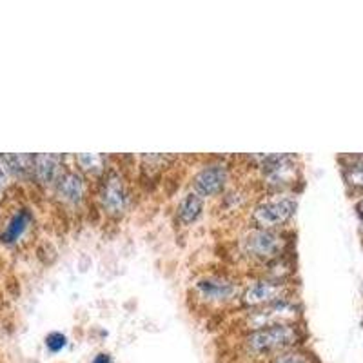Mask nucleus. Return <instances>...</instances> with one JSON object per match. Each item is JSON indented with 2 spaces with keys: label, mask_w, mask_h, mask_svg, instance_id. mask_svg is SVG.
I'll use <instances>...</instances> for the list:
<instances>
[{
  "label": "nucleus",
  "mask_w": 363,
  "mask_h": 363,
  "mask_svg": "<svg viewBox=\"0 0 363 363\" xmlns=\"http://www.w3.org/2000/svg\"><path fill=\"white\" fill-rule=\"evenodd\" d=\"M35 225V216L28 207H18L0 229V242L4 245H18Z\"/></svg>",
  "instance_id": "9d476101"
},
{
  "label": "nucleus",
  "mask_w": 363,
  "mask_h": 363,
  "mask_svg": "<svg viewBox=\"0 0 363 363\" xmlns=\"http://www.w3.org/2000/svg\"><path fill=\"white\" fill-rule=\"evenodd\" d=\"M8 171H6L4 164H2V160H0V189L8 184Z\"/></svg>",
  "instance_id": "6ab92c4d"
},
{
  "label": "nucleus",
  "mask_w": 363,
  "mask_h": 363,
  "mask_svg": "<svg viewBox=\"0 0 363 363\" xmlns=\"http://www.w3.org/2000/svg\"><path fill=\"white\" fill-rule=\"evenodd\" d=\"M66 347H67V336L64 335V333L55 330V333H50V335L45 336V349H48L50 352H53V354L64 351Z\"/></svg>",
  "instance_id": "f3484780"
},
{
  "label": "nucleus",
  "mask_w": 363,
  "mask_h": 363,
  "mask_svg": "<svg viewBox=\"0 0 363 363\" xmlns=\"http://www.w3.org/2000/svg\"><path fill=\"white\" fill-rule=\"evenodd\" d=\"M285 245L284 236L274 229H251L242 238V251L252 260H272L280 256Z\"/></svg>",
  "instance_id": "20e7f679"
},
{
  "label": "nucleus",
  "mask_w": 363,
  "mask_h": 363,
  "mask_svg": "<svg viewBox=\"0 0 363 363\" xmlns=\"http://www.w3.org/2000/svg\"><path fill=\"white\" fill-rule=\"evenodd\" d=\"M194 293L199 300L209 303V306L227 303V301L235 300L238 294V281L229 277H222V274H209L194 284Z\"/></svg>",
  "instance_id": "423d86ee"
},
{
  "label": "nucleus",
  "mask_w": 363,
  "mask_h": 363,
  "mask_svg": "<svg viewBox=\"0 0 363 363\" xmlns=\"http://www.w3.org/2000/svg\"><path fill=\"white\" fill-rule=\"evenodd\" d=\"M203 213V199L200 194L187 193L186 196H182L177 207V218L182 225H191L193 222L202 216Z\"/></svg>",
  "instance_id": "f8f14e48"
},
{
  "label": "nucleus",
  "mask_w": 363,
  "mask_h": 363,
  "mask_svg": "<svg viewBox=\"0 0 363 363\" xmlns=\"http://www.w3.org/2000/svg\"><path fill=\"white\" fill-rule=\"evenodd\" d=\"M99 203L102 211L111 218L124 216L129 206V191L122 173L109 169L104 173L99 187Z\"/></svg>",
  "instance_id": "7ed1b4c3"
},
{
  "label": "nucleus",
  "mask_w": 363,
  "mask_h": 363,
  "mask_svg": "<svg viewBox=\"0 0 363 363\" xmlns=\"http://www.w3.org/2000/svg\"><path fill=\"white\" fill-rule=\"evenodd\" d=\"M229 167L222 162H213V164L203 165L202 169L193 177V191L200 194L202 199L206 196H216L223 193L229 184Z\"/></svg>",
  "instance_id": "6e6552de"
},
{
  "label": "nucleus",
  "mask_w": 363,
  "mask_h": 363,
  "mask_svg": "<svg viewBox=\"0 0 363 363\" xmlns=\"http://www.w3.org/2000/svg\"><path fill=\"white\" fill-rule=\"evenodd\" d=\"M55 196L60 203L71 207H79L86 200L87 182L82 171L64 169L53 186Z\"/></svg>",
  "instance_id": "1a4fd4ad"
},
{
  "label": "nucleus",
  "mask_w": 363,
  "mask_h": 363,
  "mask_svg": "<svg viewBox=\"0 0 363 363\" xmlns=\"http://www.w3.org/2000/svg\"><path fill=\"white\" fill-rule=\"evenodd\" d=\"M271 363H314L313 356L307 354L303 351H298V349H291V351H285L277 354L271 359Z\"/></svg>",
  "instance_id": "dca6fc26"
},
{
  "label": "nucleus",
  "mask_w": 363,
  "mask_h": 363,
  "mask_svg": "<svg viewBox=\"0 0 363 363\" xmlns=\"http://www.w3.org/2000/svg\"><path fill=\"white\" fill-rule=\"evenodd\" d=\"M356 213H358L359 220H362V223H363V196L358 200V202H356Z\"/></svg>",
  "instance_id": "aec40b11"
},
{
  "label": "nucleus",
  "mask_w": 363,
  "mask_h": 363,
  "mask_svg": "<svg viewBox=\"0 0 363 363\" xmlns=\"http://www.w3.org/2000/svg\"><path fill=\"white\" fill-rule=\"evenodd\" d=\"M74 160L80 165V171H86V173H106V167H104L106 157H102V155H77Z\"/></svg>",
  "instance_id": "2eb2a0df"
},
{
  "label": "nucleus",
  "mask_w": 363,
  "mask_h": 363,
  "mask_svg": "<svg viewBox=\"0 0 363 363\" xmlns=\"http://www.w3.org/2000/svg\"><path fill=\"white\" fill-rule=\"evenodd\" d=\"M91 363H113V356L109 352H99L95 358L91 359Z\"/></svg>",
  "instance_id": "a211bd4d"
},
{
  "label": "nucleus",
  "mask_w": 363,
  "mask_h": 363,
  "mask_svg": "<svg viewBox=\"0 0 363 363\" xmlns=\"http://www.w3.org/2000/svg\"><path fill=\"white\" fill-rule=\"evenodd\" d=\"M0 160L4 164L6 171L13 177L28 180L31 178L33 169V155H0Z\"/></svg>",
  "instance_id": "4468645a"
},
{
  "label": "nucleus",
  "mask_w": 363,
  "mask_h": 363,
  "mask_svg": "<svg viewBox=\"0 0 363 363\" xmlns=\"http://www.w3.org/2000/svg\"><path fill=\"white\" fill-rule=\"evenodd\" d=\"M359 231H362V236H363V223H362V225H359Z\"/></svg>",
  "instance_id": "412c9836"
},
{
  "label": "nucleus",
  "mask_w": 363,
  "mask_h": 363,
  "mask_svg": "<svg viewBox=\"0 0 363 363\" xmlns=\"http://www.w3.org/2000/svg\"><path fill=\"white\" fill-rule=\"evenodd\" d=\"M287 293H289V287L284 280L264 278V280H256L245 287L242 293V301H244V306L256 309V307H264L278 300H284V298H289Z\"/></svg>",
  "instance_id": "0eeeda50"
},
{
  "label": "nucleus",
  "mask_w": 363,
  "mask_h": 363,
  "mask_svg": "<svg viewBox=\"0 0 363 363\" xmlns=\"http://www.w3.org/2000/svg\"><path fill=\"white\" fill-rule=\"evenodd\" d=\"M296 314V301L291 300V298H284V300H278L274 303H269V306L256 307L245 318V325H247L249 330H258L264 329V327L278 325V323L293 322Z\"/></svg>",
  "instance_id": "39448f33"
},
{
  "label": "nucleus",
  "mask_w": 363,
  "mask_h": 363,
  "mask_svg": "<svg viewBox=\"0 0 363 363\" xmlns=\"http://www.w3.org/2000/svg\"><path fill=\"white\" fill-rule=\"evenodd\" d=\"M340 160H342V174L345 184L362 193L363 196V155H349Z\"/></svg>",
  "instance_id": "ddd939ff"
},
{
  "label": "nucleus",
  "mask_w": 363,
  "mask_h": 363,
  "mask_svg": "<svg viewBox=\"0 0 363 363\" xmlns=\"http://www.w3.org/2000/svg\"><path fill=\"white\" fill-rule=\"evenodd\" d=\"M298 209V199L294 194H277L272 199L256 203L251 213V222L256 229H274L289 222Z\"/></svg>",
  "instance_id": "f03ea898"
},
{
  "label": "nucleus",
  "mask_w": 363,
  "mask_h": 363,
  "mask_svg": "<svg viewBox=\"0 0 363 363\" xmlns=\"http://www.w3.org/2000/svg\"><path fill=\"white\" fill-rule=\"evenodd\" d=\"M362 327H363V316H362Z\"/></svg>",
  "instance_id": "4be33fe9"
},
{
  "label": "nucleus",
  "mask_w": 363,
  "mask_h": 363,
  "mask_svg": "<svg viewBox=\"0 0 363 363\" xmlns=\"http://www.w3.org/2000/svg\"><path fill=\"white\" fill-rule=\"evenodd\" d=\"M303 335L301 329L293 322L278 323V325L264 327V329L251 330L244 340L245 351L252 356H271L274 358L277 354L285 351H291L301 342Z\"/></svg>",
  "instance_id": "f257e3e1"
},
{
  "label": "nucleus",
  "mask_w": 363,
  "mask_h": 363,
  "mask_svg": "<svg viewBox=\"0 0 363 363\" xmlns=\"http://www.w3.org/2000/svg\"><path fill=\"white\" fill-rule=\"evenodd\" d=\"M62 157L58 155H33L31 180L40 187H53L58 177L62 174Z\"/></svg>",
  "instance_id": "9b49d317"
}]
</instances>
